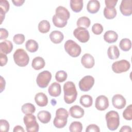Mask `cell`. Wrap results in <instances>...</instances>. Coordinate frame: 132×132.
Masks as SVG:
<instances>
[{
    "instance_id": "obj_11",
    "label": "cell",
    "mask_w": 132,
    "mask_h": 132,
    "mask_svg": "<svg viewBox=\"0 0 132 132\" xmlns=\"http://www.w3.org/2000/svg\"><path fill=\"white\" fill-rule=\"evenodd\" d=\"M95 108L100 111L106 110L109 107L108 98L105 95H100L97 96L95 100Z\"/></svg>"
},
{
    "instance_id": "obj_17",
    "label": "cell",
    "mask_w": 132,
    "mask_h": 132,
    "mask_svg": "<svg viewBox=\"0 0 132 132\" xmlns=\"http://www.w3.org/2000/svg\"><path fill=\"white\" fill-rule=\"evenodd\" d=\"M48 92L52 96L57 97L59 96L61 92L60 85L57 82H54L48 87Z\"/></svg>"
},
{
    "instance_id": "obj_45",
    "label": "cell",
    "mask_w": 132,
    "mask_h": 132,
    "mask_svg": "<svg viewBox=\"0 0 132 132\" xmlns=\"http://www.w3.org/2000/svg\"><path fill=\"white\" fill-rule=\"evenodd\" d=\"M9 35L8 31L5 28H1L0 29V40L6 39Z\"/></svg>"
},
{
    "instance_id": "obj_20",
    "label": "cell",
    "mask_w": 132,
    "mask_h": 132,
    "mask_svg": "<svg viewBox=\"0 0 132 132\" xmlns=\"http://www.w3.org/2000/svg\"><path fill=\"white\" fill-rule=\"evenodd\" d=\"M100 8V3L97 0L89 1L87 5V9L90 13H96Z\"/></svg>"
},
{
    "instance_id": "obj_44",
    "label": "cell",
    "mask_w": 132,
    "mask_h": 132,
    "mask_svg": "<svg viewBox=\"0 0 132 132\" xmlns=\"http://www.w3.org/2000/svg\"><path fill=\"white\" fill-rule=\"evenodd\" d=\"M0 61L1 67H3L7 64L8 61V58L6 54L3 53H0Z\"/></svg>"
},
{
    "instance_id": "obj_24",
    "label": "cell",
    "mask_w": 132,
    "mask_h": 132,
    "mask_svg": "<svg viewBox=\"0 0 132 132\" xmlns=\"http://www.w3.org/2000/svg\"><path fill=\"white\" fill-rule=\"evenodd\" d=\"M38 120L42 123H48L51 119V114L50 112L46 110H42L39 111L37 114Z\"/></svg>"
},
{
    "instance_id": "obj_10",
    "label": "cell",
    "mask_w": 132,
    "mask_h": 132,
    "mask_svg": "<svg viewBox=\"0 0 132 132\" xmlns=\"http://www.w3.org/2000/svg\"><path fill=\"white\" fill-rule=\"evenodd\" d=\"M73 35L80 42L86 43L90 39V34L88 30L84 27H78L73 31Z\"/></svg>"
},
{
    "instance_id": "obj_4",
    "label": "cell",
    "mask_w": 132,
    "mask_h": 132,
    "mask_svg": "<svg viewBox=\"0 0 132 132\" xmlns=\"http://www.w3.org/2000/svg\"><path fill=\"white\" fill-rule=\"evenodd\" d=\"M13 57L15 63L21 67L26 66L29 61V56L23 48L17 49L14 53Z\"/></svg>"
},
{
    "instance_id": "obj_8",
    "label": "cell",
    "mask_w": 132,
    "mask_h": 132,
    "mask_svg": "<svg viewBox=\"0 0 132 132\" xmlns=\"http://www.w3.org/2000/svg\"><path fill=\"white\" fill-rule=\"evenodd\" d=\"M130 67L129 62L122 59L113 62L112 64V70L116 73H121L127 71Z\"/></svg>"
},
{
    "instance_id": "obj_34",
    "label": "cell",
    "mask_w": 132,
    "mask_h": 132,
    "mask_svg": "<svg viewBox=\"0 0 132 132\" xmlns=\"http://www.w3.org/2000/svg\"><path fill=\"white\" fill-rule=\"evenodd\" d=\"M119 46L120 48L124 51H128L131 47V41L128 38L122 39L119 43Z\"/></svg>"
},
{
    "instance_id": "obj_37",
    "label": "cell",
    "mask_w": 132,
    "mask_h": 132,
    "mask_svg": "<svg viewBox=\"0 0 132 132\" xmlns=\"http://www.w3.org/2000/svg\"><path fill=\"white\" fill-rule=\"evenodd\" d=\"M52 21L54 25L56 27H57L59 28H62L65 27V25L67 24V22H68V21H64L58 19L56 16L55 14L53 16Z\"/></svg>"
},
{
    "instance_id": "obj_6",
    "label": "cell",
    "mask_w": 132,
    "mask_h": 132,
    "mask_svg": "<svg viewBox=\"0 0 132 132\" xmlns=\"http://www.w3.org/2000/svg\"><path fill=\"white\" fill-rule=\"evenodd\" d=\"M66 52L71 57H77L81 53V47L72 40H67L64 45Z\"/></svg>"
},
{
    "instance_id": "obj_47",
    "label": "cell",
    "mask_w": 132,
    "mask_h": 132,
    "mask_svg": "<svg viewBox=\"0 0 132 132\" xmlns=\"http://www.w3.org/2000/svg\"><path fill=\"white\" fill-rule=\"evenodd\" d=\"M120 132H131V128L129 126L124 125L120 129Z\"/></svg>"
},
{
    "instance_id": "obj_33",
    "label": "cell",
    "mask_w": 132,
    "mask_h": 132,
    "mask_svg": "<svg viewBox=\"0 0 132 132\" xmlns=\"http://www.w3.org/2000/svg\"><path fill=\"white\" fill-rule=\"evenodd\" d=\"M21 110L22 112L25 114H32L35 112V106L31 103H25L22 105L21 107Z\"/></svg>"
},
{
    "instance_id": "obj_7",
    "label": "cell",
    "mask_w": 132,
    "mask_h": 132,
    "mask_svg": "<svg viewBox=\"0 0 132 132\" xmlns=\"http://www.w3.org/2000/svg\"><path fill=\"white\" fill-rule=\"evenodd\" d=\"M51 78V73L48 71H43L38 75L36 82L40 88H44L48 86Z\"/></svg>"
},
{
    "instance_id": "obj_28",
    "label": "cell",
    "mask_w": 132,
    "mask_h": 132,
    "mask_svg": "<svg viewBox=\"0 0 132 132\" xmlns=\"http://www.w3.org/2000/svg\"><path fill=\"white\" fill-rule=\"evenodd\" d=\"M70 7L74 12H79L83 8V1L82 0H71Z\"/></svg>"
},
{
    "instance_id": "obj_5",
    "label": "cell",
    "mask_w": 132,
    "mask_h": 132,
    "mask_svg": "<svg viewBox=\"0 0 132 132\" xmlns=\"http://www.w3.org/2000/svg\"><path fill=\"white\" fill-rule=\"evenodd\" d=\"M24 123L26 126L27 132H37L39 125L37 122L36 117L32 114H27L23 118Z\"/></svg>"
},
{
    "instance_id": "obj_40",
    "label": "cell",
    "mask_w": 132,
    "mask_h": 132,
    "mask_svg": "<svg viewBox=\"0 0 132 132\" xmlns=\"http://www.w3.org/2000/svg\"><path fill=\"white\" fill-rule=\"evenodd\" d=\"M92 31L95 35H100L103 31V27L100 23H95L92 27Z\"/></svg>"
},
{
    "instance_id": "obj_9",
    "label": "cell",
    "mask_w": 132,
    "mask_h": 132,
    "mask_svg": "<svg viewBox=\"0 0 132 132\" xmlns=\"http://www.w3.org/2000/svg\"><path fill=\"white\" fill-rule=\"evenodd\" d=\"M94 84V78L90 75H87L82 77L78 83L80 90L84 92L89 91Z\"/></svg>"
},
{
    "instance_id": "obj_22",
    "label": "cell",
    "mask_w": 132,
    "mask_h": 132,
    "mask_svg": "<svg viewBox=\"0 0 132 132\" xmlns=\"http://www.w3.org/2000/svg\"><path fill=\"white\" fill-rule=\"evenodd\" d=\"M118 35L117 33L113 30H108L104 35V40L109 43H112L117 41Z\"/></svg>"
},
{
    "instance_id": "obj_25",
    "label": "cell",
    "mask_w": 132,
    "mask_h": 132,
    "mask_svg": "<svg viewBox=\"0 0 132 132\" xmlns=\"http://www.w3.org/2000/svg\"><path fill=\"white\" fill-rule=\"evenodd\" d=\"M45 65V62L44 59L41 57H36L32 61L31 66L36 70H39L43 69Z\"/></svg>"
},
{
    "instance_id": "obj_12",
    "label": "cell",
    "mask_w": 132,
    "mask_h": 132,
    "mask_svg": "<svg viewBox=\"0 0 132 132\" xmlns=\"http://www.w3.org/2000/svg\"><path fill=\"white\" fill-rule=\"evenodd\" d=\"M120 10L124 15H130L132 14V1L122 0L120 6Z\"/></svg>"
},
{
    "instance_id": "obj_39",
    "label": "cell",
    "mask_w": 132,
    "mask_h": 132,
    "mask_svg": "<svg viewBox=\"0 0 132 132\" xmlns=\"http://www.w3.org/2000/svg\"><path fill=\"white\" fill-rule=\"evenodd\" d=\"M25 36L23 34H18L15 35L13 38V42L18 45L22 44L25 41Z\"/></svg>"
},
{
    "instance_id": "obj_16",
    "label": "cell",
    "mask_w": 132,
    "mask_h": 132,
    "mask_svg": "<svg viewBox=\"0 0 132 132\" xmlns=\"http://www.w3.org/2000/svg\"><path fill=\"white\" fill-rule=\"evenodd\" d=\"M69 113L72 117L76 119H79L84 116L85 111L84 109L79 106L74 105L70 108Z\"/></svg>"
},
{
    "instance_id": "obj_2",
    "label": "cell",
    "mask_w": 132,
    "mask_h": 132,
    "mask_svg": "<svg viewBox=\"0 0 132 132\" xmlns=\"http://www.w3.org/2000/svg\"><path fill=\"white\" fill-rule=\"evenodd\" d=\"M68 117L69 113L65 109L58 108L56 111V116L53 120L54 125L58 128H63L67 125Z\"/></svg>"
},
{
    "instance_id": "obj_19",
    "label": "cell",
    "mask_w": 132,
    "mask_h": 132,
    "mask_svg": "<svg viewBox=\"0 0 132 132\" xmlns=\"http://www.w3.org/2000/svg\"><path fill=\"white\" fill-rule=\"evenodd\" d=\"M50 38L53 43L55 44H59L63 40L64 36L61 31L54 30L50 34Z\"/></svg>"
},
{
    "instance_id": "obj_35",
    "label": "cell",
    "mask_w": 132,
    "mask_h": 132,
    "mask_svg": "<svg viewBox=\"0 0 132 132\" xmlns=\"http://www.w3.org/2000/svg\"><path fill=\"white\" fill-rule=\"evenodd\" d=\"M82 130V125L81 122L74 121L69 126V130L71 132H81Z\"/></svg>"
},
{
    "instance_id": "obj_14",
    "label": "cell",
    "mask_w": 132,
    "mask_h": 132,
    "mask_svg": "<svg viewBox=\"0 0 132 132\" xmlns=\"http://www.w3.org/2000/svg\"><path fill=\"white\" fill-rule=\"evenodd\" d=\"M55 13L56 16L58 19L64 21H68V20L70 16V13L69 10L61 6H59L56 8Z\"/></svg>"
},
{
    "instance_id": "obj_41",
    "label": "cell",
    "mask_w": 132,
    "mask_h": 132,
    "mask_svg": "<svg viewBox=\"0 0 132 132\" xmlns=\"http://www.w3.org/2000/svg\"><path fill=\"white\" fill-rule=\"evenodd\" d=\"M0 130L3 132H8L9 130V122L4 119L0 120Z\"/></svg>"
},
{
    "instance_id": "obj_26",
    "label": "cell",
    "mask_w": 132,
    "mask_h": 132,
    "mask_svg": "<svg viewBox=\"0 0 132 132\" xmlns=\"http://www.w3.org/2000/svg\"><path fill=\"white\" fill-rule=\"evenodd\" d=\"M107 55L110 59H118L120 56V52L118 47L114 45L109 46L107 50Z\"/></svg>"
},
{
    "instance_id": "obj_49",
    "label": "cell",
    "mask_w": 132,
    "mask_h": 132,
    "mask_svg": "<svg viewBox=\"0 0 132 132\" xmlns=\"http://www.w3.org/2000/svg\"><path fill=\"white\" fill-rule=\"evenodd\" d=\"M13 131V132H18V131L24 132V128H23L22 126H21L20 125H16L14 127Z\"/></svg>"
},
{
    "instance_id": "obj_30",
    "label": "cell",
    "mask_w": 132,
    "mask_h": 132,
    "mask_svg": "<svg viewBox=\"0 0 132 132\" xmlns=\"http://www.w3.org/2000/svg\"><path fill=\"white\" fill-rule=\"evenodd\" d=\"M50 23L47 20H42L40 21L38 24V30L42 34H45L48 32L50 30Z\"/></svg>"
},
{
    "instance_id": "obj_29",
    "label": "cell",
    "mask_w": 132,
    "mask_h": 132,
    "mask_svg": "<svg viewBox=\"0 0 132 132\" xmlns=\"http://www.w3.org/2000/svg\"><path fill=\"white\" fill-rule=\"evenodd\" d=\"M26 50L31 53L36 52L39 48L38 43L37 41L32 39L28 40L25 43Z\"/></svg>"
},
{
    "instance_id": "obj_46",
    "label": "cell",
    "mask_w": 132,
    "mask_h": 132,
    "mask_svg": "<svg viewBox=\"0 0 132 132\" xmlns=\"http://www.w3.org/2000/svg\"><path fill=\"white\" fill-rule=\"evenodd\" d=\"M0 89H1V93L3 92V91L5 89V85H6V81L5 79L3 78L2 76H1L0 78Z\"/></svg>"
},
{
    "instance_id": "obj_21",
    "label": "cell",
    "mask_w": 132,
    "mask_h": 132,
    "mask_svg": "<svg viewBox=\"0 0 132 132\" xmlns=\"http://www.w3.org/2000/svg\"><path fill=\"white\" fill-rule=\"evenodd\" d=\"M10 5L9 2L7 0L0 1V17H1V24L2 23L4 19H5V14L8 11Z\"/></svg>"
},
{
    "instance_id": "obj_31",
    "label": "cell",
    "mask_w": 132,
    "mask_h": 132,
    "mask_svg": "<svg viewBox=\"0 0 132 132\" xmlns=\"http://www.w3.org/2000/svg\"><path fill=\"white\" fill-rule=\"evenodd\" d=\"M91 24V21L87 16H81L79 18L77 21V27H84L85 28H88Z\"/></svg>"
},
{
    "instance_id": "obj_32",
    "label": "cell",
    "mask_w": 132,
    "mask_h": 132,
    "mask_svg": "<svg viewBox=\"0 0 132 132\" xmlns=\"http://www.w3.org/2000/svg\"><path fill=\"white\" fill-rule=\"evenodd\" d=\"M103 13L105 18L110 20L114 19L116 16L117 12L115 8H108L105 7L104 9Z\"/></svg>"
},
{
    "instance_id": "obj_15",
    "label": "cell",
    "mask_w": 132,
    "mask_h": 132,
    "mask_svg": "<svg viewBox=\"0 0 132 132\" xmlns=\"http://www.w3.org/2000/svg\"><path fill=\"white\" fill-rule=\"evenodd\" d=\"M81 63L85 68L91 69L93 68L94 65V59L91 55L86 53L81 57Z\"/></svg>"
},
{
    "instance_id": "obj_48",
    "label": "cell",
    "mask_w": 132,
    "mask_h": 132,
    "mask_svg": "<svg viewBox=\"0 0 132 132\" xmlns=\"http://www.w3.org/2000/svg\"><path fill=\"white\" fill-rule=\"evenodd\" d=\"M12 2L15 6H21L25 2L24 0H12Z\"/></svg>"
},
{
    "instance_id": "obj_27",
    "label": "cell",
    "mask_w": 132,
    "mask_h": 132,
    "mask_svg": "<svg viewBox=\"0 0 132 132\" xmlns=\"http://www.w3.org/2000/svg\"><path fill=\"white\" fill-rule=\"evenodd\" d=\"M80 104L86 108L91 107L93 104V99L92 96L89 95H82L79 100Z\"/></svg>"
},
{
    "instance_id": "obj_13",
    "label": "cell",
    "mask_w": 132,
    "mask_h": 132,
    "mask_svg": "<svg viewBox=\"0 0 132 132\" xmlns=\"http://www.w3.org/2000/svg\"><path fill=\"white\" fill-rule=\"evenodd\" d=\"M112 103L114 107L118 109H123L126 104L125 98L123 95L120 94H117L112 98Z\"/></svg>"
},
{
    "instance_id": "obj_3",
    "label": "cell",
    "mask_w": 132,
    "mask_h": 132,
    "mask_svg": "<svg viewBox=\"0 0 132 132\" xmlns=\"http://www.w3.org/2000/svg\"><path fill=\"white\" fill-rule=\"evenodd\" d=\"M107 128L110 130H116L120 125V117L118 112L111 110L105 116Z\"/></svg>"
},
{
    "instance_id": "obj_36",
    "label": "cell",
    "mask_w": 132,
    "mask_h": 132,
    "mask_svg": "<svg viewBox=\"0 0 132 132\" xmlns=\"http://www.w3.org/2000/svg\"><path fill=\"white\" fill-rule=\"evenodd\" d=\"M67 73L66 72L60 70L56 72L55 74V79L59 82H62L64 81L67 78Z\"/></svg>"
},
{
    "instance_id": "obj_18",
    "label": "cell",
    "mask_w": 132,
    "mask_h": 132,
    "mask_svg": "<svg viewBox=\"0 0 132 132\" xmlns=\"http://www.w3.org/2000/svg\"><path fill=\"white\" fill-rule=\"evenodd\" d=\"M35 101L40 107H44L48 104V98L46 94L43 92L37 93L35 96Z\"/></svg>"
},
{
    "instance_id": "obj_23",
    "label": "cell",
    "mask_w": 132,
    "mask_h": 132,
    "mask_svg": "<svg viewBox=\"0 0 132 132\" xmlns=\"http://www.w3.org/2000/svg\"><path fill=\"white\" fill-rule=\"evenodd\" d=\"M13 44L9 40H5L0 43V51L6 55L9 54L13 49Z\"/></svg>"
},
{
    "instance_id": "obj_38",
    "label": "cell",
    "mask_w": 132,
    "mask_h": 132,
    "mask_svg": "<svg viewBox=\"0 0 132 132\" xmlns=\"http://www.w3.org/2000/svg\"><path fill=\"white\" fill-rule=\"evenodd\" d=\"M123 117L126 120L130 121L132 120V105L128 106L123 112Z\"/></svg>"
},
{
    "instance_id": "obj_42",
    "label": "cell",
    "mask_w": 132,
    "mask_h": 132,
    "mask_svg": "<svg viewBox=\"0 0 132 132\" xmlns=\"http://www.w3.org/2000/svg\"><path fill=\"white\" fill-rule=\"evenodd\" d=\"M86 132H91V131L100 132V129L99 127L97 125L95 124H90L87 127L86 129Z\"/></svg>"
},
{
    "instance_id": "obj_1",
    "label": "cell",
    "mask_w": 132,
    "mask_h": 132,
    "mask_svg": "<svg viewBox=\"0 0 132 132\" xmlns=\"http://www.w3.org/2000/svg\"><path fill=\"white\" fill-rule=\"evenodd\" d=\"M64 100L65 103L70 104L74 102L77 96L75 85L72 81H68L63 85Z\"/></svg>"
},
{
    "instance_id": "obj_43",
    "label": "cell",
    "mask_w": 132,
    "mask_h": 132,
    "mask_svg": "<svg viewBox=\"0 0 132 132\" xmlns=\"http://www.w3.org/2000/svg\"><path fill=\"white\" fill-rule=\"evenodd\" d=\"M117 2H118L117 0H105V1L106 7L108 8H115V6H116Z\"/></svg>"
}]
</instances>
